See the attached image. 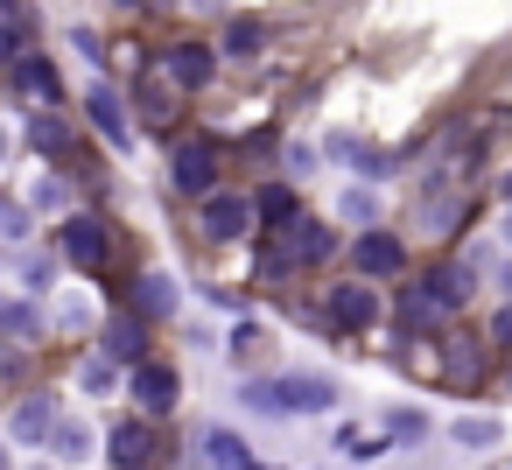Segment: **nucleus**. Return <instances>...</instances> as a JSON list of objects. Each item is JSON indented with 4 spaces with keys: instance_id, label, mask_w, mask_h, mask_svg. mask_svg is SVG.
I'll return each instance as SVG.
<instances>
[{
    "instance_id": "19",
    "label": "nucleus",
    "mask_w": 512,
    "mask_h": 470,
    "mask_svg": "<svg viewBox=\"0 0 512 470\" xmlns=\"http://www.w3.org/2000/svg\"><path fill=\"white\" fill-rule=\"evenodd\" d=\"M260 50H267V29H260L253 15L225 22V43H218V57H260Z\"/></svg>"
},
{
    "instance_id": "20",
    "label": "nucleus",
    "mask_w": 512,
    "mask_h": 470,
    "mask_svg": "<svg viewBox=\"0 0 512 470\" xmlns=\"http://www.w3.org/2000/svg\"><path fill=\"white\" fill-rule=\"evenodd\" d=\"M421 288H428L442 309H463V295H470V267H463V260H456V267H435Z\"/></svg>"
},
{
    "instance_id": "28",
    "label": "nucleus",
    "mask_w": 512,
    "mask_h": 470,
    "mask_svg": "<svg viewBox=\"0 0 512 470\" xmlns=\"http://www.w3.org/2000/svg\"><path fill=\"white\" fill-rule=\"evenodd\" d=\"M379 428H386V435H428V414H421V407H386Z\"/></svg>"
},
{
    "instance_id": "15",
    "label": "nucleus",
    "mask_w": 512,
    "mask_h": 470,
    "mask_svg": "<svg viewBox=\"0 0 512 470\" xmlns=\"http://www.w3.org/2000/svg\"><path fill=\"white\" fill-rule=\"evenodd\" d=\"M99 351H106L113 365H141V316H113V323L99 330Z\"/></svg>"
},
{
    "instance_id": "43",
    "label": "nucleus",
    "mask_w": 512,
    "mask_h": 470,
    "mask_svg": "<svg viewBox=\"0 0 512 470\" xmlns=\"http://www.w3.org/2000/svg\"><path fill=\"white\" fill-rule=\"evenodd\" d=\"M505 386H512V379H505Z\"/></svg>"
},
{
    "instance_id": "11",
    "label": "nucleus",
    "mask_w": 512,
    "mask_h": 470,
    "mask_svg": "<svg viewBox=\"0 0 512 470\" xmlns=\"http://www.w3.org/2000/svg\"><path fill=\"white\" fill-rule=\"evenodd\" d=\"M85 120H92L113 148H127V141H134V127H127V99H120L113 85H85Z\"/></svg>"
},
{
    "instance_id": "31",
    "label": "nucleus",
    "mask_w": 512,
    "mask_h": 470,
    "mask_svg": "<svg viewBox=\"0 0 512 470\" xmlns=\"http://www.w3.org/2000/svg\"><path fill=\"white\" fill-rule=\"evenodd\" d=\"M0 239H29V211L0 197Z\"/></svg>"
},
{
    "instance_id": "7",
    "label": "nucleus",
    "mask_w": 512,
    "mask_h": 470,
    "mask_svg": "<svg viewBox=\"0 0 512 470\" xmlns=\"http://www.w3.org/2000/svg\"><path fill=\"white\" fill-rule=\"evenodd\" d=\"M57 421H64V407H57L50 393H29V400L15 407V421H8V435H15L22 449H50V435H57Z\"/></svg>"
},
{
    "instance_id": "41",
    "label": "nucleus",
    "mask_w": 512,
    "mask_h": 470,
    "mask_svg": "<svg viewBox=\"0 0 512 470\" xmlns=\"http://www.w3.org/2000/svg\"><path fill=\"white\" fill-rule=\"evenodd\" d=\"M106 8H141V0H106Z\"/></svg>"
},
{
    "instance_id": "1",
    "label": "nucleus",
    "mask_w": 512,
    "mask_h": 470,
    "mask_svg": "<svg viewBox=\"0 0 512 470\" xmlns=\"http://www.w3.org/2000/svg\"><path fill=\"white\" fill-rule=\"evenodd\" d=\"M239 400L253 414H267V421H309V414L337 407V379H323V372H267V379H246Z\"/></svg>"
},
{
    "instance_id": "3",
    "label": "nucleus",
    "mask_w": 512,
    "mask_h": 470,
    "mask_svg": "<svg viewBox=\"0 0 512 470\" xmlns=\"http://www.w3.org/2000/svg\"><path fill=\"white\" fill-rule=\"evenodd\" d=\"M57 246H64V260H71V267H92V274L113 260V232H106L99 218H85V211H78V218H64Z\"/></svg>"
},
{
    "instance_id": "26",
    "label": "nucleus",
    "mask_w": 512,
    "mask_h": 470,
    "mask_svg": "<svg viewBox=\"0 0 512 470\" xmlns=\"http://www.w3.org/2000/svg\"><path fill=\"white\" fill-rule=\"evenodd\" d=\"M141 120H148V127H169V120H176V99L162 92V78L141 85Z\"/></svg>"
},
{
    "instance_id": "24",
    "label": "nucleus",
    "mask_w": 512,
    "mask_h": 470,
    "mask_svg": "<svg viewBox=\"0 0 512 470\" xmlns=\"http://www.w3.org/2000/svg\"><path fill=\"white\" fill-rule=\"evenodd\" d=\"M253 204H260V218H267L274 232H288V225L302 218V204H295V190H260Z\"/></svg>"
},
{
    "instance_id": "16",
    "label": "nucleus",
    "mask_w": 512,
    "mask_h": 470,
    "mask_svg": "<svg viewBox=\"0 0 512 470\" xmlns=\"http://www.w3.org/2000/svg\"><path fill=\"white\" fill-rule=\"evenodd\" d=\"M92 449H99V435H92L78 414H64L57 435H50V456H57V463H92Z\"/></svg>"
},
{
    "instance_id": "6",
    "label": "nucleus",
    "mask_w": 512,
    "mask_h": 470,
    "mask_svg": "<svg viewBox=\"0 0 512 470\" xmlns=\"http://www.w3.org/2000/svg\"><path fill=\"white\" fill-rule=\"evenodd\" d=\"M134 400H141V414H169V407L183 400V379H176V365H162V358H141V365H134Z\"/></svg>"
},
{
    "instance_id": "22",
    "label": "nucleus",
    "mask_w": 512,
    "mask_h": 470,
    "mask_svg": "<svg viewBox=\"0 0 512 470\" xmlns=\"http://www.w3.org/2000/svg\"><path fill=\"white\" fill-rule=\"evenodd\" d=\"M15 78H22V92H36V99H50V106H57V64H50V57H22V64H15Z\"/></svg>"
},
{
    "instance_id": "9",
    "label": "nucleus",
    "mask_w": 512,
    "mask_h": 470,
    "mask_svg": "<svg viewBox=\"0 0 512 470\" xmlns=\"http://www.w3.org/2000/svg\"><path fill=\"white\" fill-rule=\"evenodd\" d=\"M351 260H358V274H365V281H393V274L407 267V246H400L393 232H358Z\"/></svg>"
},
{
    "instance_id": "42",
    "label": "nucleus",
    "mask_w": 512,
    "mask_h": 470,
    "mask_svg": "<svg viewBox=\"0 0 512 470\" xmlns=\"http://www.w3.org/2000/svg\"><path fill=\"white\" fill-rule=\"evenodd\" d=\"M0 155H8V127H0Z\"/></svg>"
},
{
    "instance_id": "5",
    "label": "nucleus",
    "mask_w": 512,
    "mask_h": 470,
    "mask_svg": "<svg viewBox=\"0 0 512 470\" xmlns=\"http://www.w3.org/2000/svg\"><path fill=\"white\" fill-rule=\"evenodd\" d=\"M106 463L113 470H148L155 463V428L134 414V421H113L106 428Z\"/></svg>"
},
{
    "instance_id": "23",
    "label": "nucleus",
    "mask_w": 512,
    "mask_h": 470,
    "mask_svg": "<svg viewBox=\"0 0 512 470\" xmlns=\"http://www.w3.org/2000/svg\"><path fill=\"white\" fill-rule=\"evenodd\" d=\"M29 141H36L43 155H64V148H71V127H64V120L43 106V113H29Z\"/></svg>"
},
{
    "instance_id": "25",
    "label": "nucleus",
    "mask_w": 512,
    "mask_h": 470,
    "mask_svg": "<svg viewBox=\"0 0 512 470\" xmlns=\"http://www.w3.org/2000/svg\"><path fill=\"white\" fill-rule=\"evenodd\" d=\"M78 386H85V393H113V386H120V365H113L106 351H92V358L78 365Z\"/></svg>"
},
{
    "instance_id": "8",
    "label": "nucleus",
    "mask_w": 512,
    "mask_h": 470,
    "mask_svg": "<svg viewBox=\"0 0 512 470\" xmlns=\"http://www.w3.org/2000/svg\"><path fill=\"white\" fill-rule=\"evenodd\" d=\"M162 71H169V85H183V92H204V85L218 78V50H211V43H176V50L162 57Z\"/></svg>"
},
{
    "instance_id": "34",
    "label": "nucleus",
    "mask_w": 512,
    "mask_h": 470,
    "mask_svg": "<svg viewBox=\"0 0 512 470\" xmlns=\"http://www.w3.org/2000/svg\"><path fill=\"white\" fill-rule=\"evenodd\" d=\"M57 323H64V330H85V323H92V309H85V302H64V309H57Z\"/></svg>"
},
{
    "instance_id": "33",
    "label": "nucleus",
    "mask_w": 512,
    "mask_h": 470,
    "mask_svg": "<svg viewBox=\"0 0 512 470\" xmlns=\"http://www.w3.org/2000/svg\"><path fill=\"white\" fill-rule=\"evenodd\" d=\"M22 281H29V288H36V295H43V288H50V281H57V267H50V260H29V267H22Z\"/></svg>"
},
{
    "instance_id": "30",
    "label": "nucleus",
    "mask_w": 512,
    "mask_h": 470,
    "mask_svg": "<svg viewBox=\"0 0 512 470\" xmlns=\"http://www.w3.org/2000/svg\"><path fill=\"white\" fill-rule=\"evenodd\" d=\"M22 43H29V29H22V22H0V64H22V57H29Z\"/></svg>"
},
{
    "instance_id": "35",
    "label": "nucleus",
    "mask_w": 512,
    "mask_h": 470,
    "mask_svg": "<svg viewBox=\"0 0 512 470\" xmlns=\"http://www.w3.org/2000/svg\"><path fill=\"white\" fill-rule=\"evenodd\" d=\"M491 337H498V344H505V351H512V302H505V309H498V316H491Z\"/></svg>"
},
{
    "instance_id": "21",
    "label": "nucleus",
    "mask_w": 512,
    "mask_h": 470,
    "mask_svg": "<svg viewBox=\"0 0 512 470\" xmlns=\"http://www.w3.org/2000/svg\"><path fill=\"white\" fill-rule=\"evenodd\" d=\"M449 442H456V449H491V442H505V421H491V414H463V421L449 428Z\"/></svg>"
},
{
    "instance_id": "18",
    "label": "nucleus",
    "mask_w": 512,
    "mask_h": 470,
    "mask_svg": "<svg viewBox=\"0 0 512 470\" xmlns=\"http://www.w3.org/2000/svg\"><path fill=\"white\" fill-rule=\"evenodd\" d=\"M400 323H407V330H442L449 309H442L428 288H407V295H400Z\"/></svg>"
},
{
    "instance_id": "13",
    "label": "nucleus",
    "mask_w": 512,
    "mask_h": 470,
    "mask_svg": "<svg viewBox=\"0 0 512 470\" xmlns=\"http://www.w3.org/2000/svg\"><path fill=\"white\" fill-rule=\"evenodd\" d=\"M176 309H183V281L169 267H148L134 281V316H176Z\"/></svg>"
},
{
    "instance_id": "39",
    "label": "nucleus",
    "mask_w": 512,
    "mask_h": 470,
    "mask_svg": "<svg viewBox=\"0 0 512 470\" xmlns=\"http://www.w3.org/2000/svg\"><path fill=\"white\" fill-rule=\"evenodd\" d=\"M0 22H15V0H0Z\"/></svg>"
},
{
    "instance_id": "29",
    "label": "nucleus",
    "mask_w": 512,
    "mask_h": 470,
    "mask_svg": "<svg viewBox=\"0 0 512 470\" xmlns=\"http://www.w3.org/2000/svg\"><path fill=\"white\" fill-rule=\"evenodd\" d=\"M337 211H344L351 225H372V218H379V204H372V190H344V197H337Z\"/></svg>"
},
{
    "instance_id": "2",
    "label": "nucleus",
    "mask_w": 512,
    "mask_h": 470,
    "mask_svg": "<svg viewBox=\"0 0 512 470\" xmlns=\"http://www.w3.org/2000/svg\"><path fill=\"white\" fill-rule=\"evenodd\" d=\"M253 218H260V204H253L246 190H211V197H197V232H204L211 246L246 239V232H253Z\"/></svg>"
},
{
    "instance_id": "32",
    "label": "nucleus",
    "mask_w": 512,
    "mask_h": 470,
    "mask_svg": "<svg viewBox=\"0 0 512 470\" xmlns=\"http://www.w3.org/2000/svg\"><path fill=\"white\" fill-rule=\"evenodd\" d=\"M316 162H323V148H309V141H295V148H288V169H295V176H309Z\"/></svg>"
},
{
    "instance_id": "38",
    "label": "nucleus",
    "mask_w": 512,
    "mask_h": 470,
    "mask_svg": "<svg viewBox=\"0 0 512 470\" xmlns=\"http://www.w3.org/2000/svg\"><path fill=\"white\" fill-rule=\"evenodd\" d=\"M498 204H512V176H505V183H498Z\"/></svg>"
},
{
    "instance_id": "17",
    "label": "nucleus",
    "mask_w": 512,
    "mask_h": 470,
    "mask_svg": "<svg viewBox=\"0 0 512 470\" xmlns=\"http://www.w3.org/2000/svg\"><path fill=\"white\" fill-rule=\"evenodd\" d=\"M204 463H211V470H253V449H246L239 428H211V435H204Z\"/></svg>"
},
{
    "instance_id": "37",
    "label": "nucleus",
    "mask_w": 512,
    "mask_h": 470,
    "mask_svg": "<svg viewBox=\"0 0 512 470\" xmlns=\"http://www.w3.org/2000/svg\"><path fill=\"white\" fill-rule=\"evenodd\" d=\"M498 239H505V246H512V204H505V225H498Z\"/></svg>"
},
{
    "instance_id": "27",
    "label": "nucleus",
    "mask_w": 512,
    "mask_h": 470,
    "mask_svg": "<svg viewBox=\"0 0 512 470\" xmlns=\"http://www.w3.org/2000/svg\"><path fill=\"white\" fill-rule=\"evenodd\" d=\"M29 204H36V211H64V204H71V183H64V176H36V183H29Z\"/></svg>"
},
{
    "instance_id": "12",
    "label": "nucleus",
    "mask_w": 512,
    "mask_h": 470,
    "mask_svg": "<svg viewBox=\"0 0 512 470\" xmlns=\"http://www.w3.org/2000/svg\"><path fill=\"white\" fill-rule=\"evenodd\" d=\"M281 246L295 253V267H323V260L337 253V232H330L323 218H309V211H302V218H295V225L281 232Z\"/></svg>"
},
{
    "instance_id": "14",
    "label": "nucleus",
    "mask_w": 512,
    "mask_h": 470,
    "mask_svg": "<svg viewBox=\"0 0 512 470\" xmlns=\"http://www.w3.org/2000/svg\"><path fill=\"white\" fill-rule=\"evenodd\" d=\"M0 337H8V344H36L43 337V309L22 302V295H0Z\"/></svg>"
},
{
    "instance_id": "40",
    "label": "nucleus",
    "mask_w": 512,
    "mask_h": 470,
    "mask_svg": "<svg viewBox=\"0 0 512 470\" xmlns=\"http://www.w3.org/2000/svg\"><path fill=\"white\" fill-rule=\"evenodd\" d=\"M0 470H15V456H8V442H0Z\"/></svg>"
},
{
    "instance_id": "4",
    "label": "nucleus",
    "mask_w": 512,
    "mask_h": 470,
    "mask_svg": "<svg viewBox=\"0 0 512 470\" xmlns=\"http://www.w3.org/2000/svg\"><path fill=\"white\" fill-rule=\"evenodd\" d=\"M169 183H176L183 197H211V190H218V148H211V141H183L176 162H169Z\"/></svg>"
},
{
    "instance_id": "10",
    "label": "nucleus",
    "mask_w": 512,
    "mask_h": 470,
    "mask_svg": "<svg viewBox=\"0 0 512 470\" xmlns=\"http://www.w3.org/2000/svg\"><path fill=\"white\" fill-rule=\"evenodd\" d=\"M330 323H337V330H372V323H379L372 281H337V288H330Z\"/></svg>"
},
{
    "instance_id": "36",
    "label": "nucleus",
    "mask_w": 512,
    "mask_h": 470,
    "mask_svg": "<svg viewBox=\"0 0 512 470\" xmlns=\"http://www.w3.org/2000/svg\"><path fill=\"white\" fill-rule=\"evenodd\" d=\"M498 288H505V302H512V260H505V267H498Z\"/></svg>"
}]
</instances>
